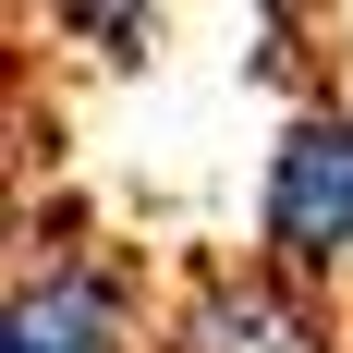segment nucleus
<instances>
[{
    "mask_svg": "<svg viewBox=\"0 0 353 353\" xmlns=\"http://www.w3.org/2000/svg\"><path fill=\"white\" fill-rule=\"evenodd\" d=\"M122 281L98 256H49L12 281V317H0V353H122Z\"/></svg>",
    "mask_w": 353,
    "mask_h": 353,
    "instance_id": "obj_3",
    "label": "nucleus"
},
{
    "mask_svg": "<svg viewBox=\"0 0 353 353\" xmlns=\"http://www.w3.org/2000/svg\"><path fill=\"white\" fill-rule=\"evenodd\" d=\"M159 341L171 353H341V317L256 256V268H195V292L171 305Z\"/></svg>",
    "mask_w": 353,
    "mask_h": 353,
    "instance_id": "obj_2",
    "label": "nucleus"
},
{
    "mask_svg": "<svg viewBox=\"0 0 353 353\" xmlns=\"http://www.w3.org/2000/svg\"><path fill=\"white\" fill-rule=\"evenodd\" d=\"M256 244L281 281L317 292L353 256V110H292L268 146V195H256Z\"/></svg>",
    "mask_w": 353,
    "mask_h": 353,
    "instance_id": "obj_1",
    "label": "nucleus"
}]
</instances>
